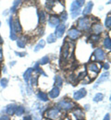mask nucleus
Masks as SVG:
<instances>
[{"instance_id":"f257e3e1","label":"nucleus","mask_w":111,"mask_h":120,"mask_svg":"<svg viewBox=\"0 0 111 120\" xmlns=\"http://www.w3.org/2000/svg\"><path fill=\"white\" fill-rule=\"evenodd\" d=\"M89 20L87 17L80 19L77 21V27L79 29L86 30L89 28Z\"/></svg>"},{"instance_id":"f03ea898","label":"nucleus","mask_w":111,"mask_h":120,"mask_svg":"<svg viewBox=\"0 0 111 120\" xmlns=\"http://www.w3.org/2000/svg\"><path fill=\"white\" fill-rule=\"evenodd\" d=\"M70 13H71L72 19H75L77 16L80 15L81 10L80 8H79L75 4L74 2H73L71 4V8H70Z\"/></svg>"},{"instance_id":"7ed1b4c3","label":"nucleus","mask_w":111,"mask_h":120,"mask_svg":"<svg viewBox=\"0 0 111 120\" xmlns=\"http://www.w3.org/2000/svg\"><path fill=\"white\" fill-rule=\"evenodd\" d=\"M69 45L68 42L65 41L61 48V55L63 59H66L68 57V54H69Z\"/></svg>"},{"instance_id":"20e7f679","label":"nucleus","mask_w":111,"mask_h":120,"mask_svg":"<svg viewBox=\"0 0 111 120\" xmlns=\"http://www.w3.org/2000/svg\"><path fill=\"white\" fill-rule=\"evenodd\" d=\"M48 23L50 27L52 28L55 27L59 24V17L56 15H50V17H49Z\"/></svg>"},{"instance_id":"39448f33","label":"nucleus","mask_w":111,"mask_h":120,"mask_svg":"<svg viewBox=\"0 0 111 120\" xmlns=\"http://www.w3.org/2000/svg\"><path fill=\"white\" fill-rule=\"evenodd\" d=\"M66 29V27H65L64 24H60L57 26L56 28L55 31V36L57 38H61L63 36Z\"/></svg>"},{"instance_id":"423d86ee","label":"nucleus","mask_w":111,"mask_h":120,"mask_svg":"<svg viewBox=\"0 0 111 120\" xmlns=\"http://www.w3.org/2000/svg\"><path fill=\"white\" fill-rule=\"evenodd\" d=\"M93 55L94 57V60H97L99 61H101L104 60L105 54L104 52L101 49H97L94 51Z\"/></svg>"},{"instance_id":"0eeeda50","label":"nucleus","mask_w":111,"mask_h":120,"mask_svg":"<svg viewBox=\"0 0 111 120\" xmlns=\"http://www.w3.org/2000/svg\"><path fill=\"white\" fill-rule=\"evenodd\" d=\"M109 76H110V73H109V72H105V73H103L101 75V76L100 77V78L98 79V80L96 81V83H95L93 88H96V87H98L100 84H101L102 83L104 82L107 80H108Z\"/></svg>"},{"instance_id":"6e6552de","label":"nucleus","mask_w":111,"mask_h":120,"mask_svg":"<svg viewBox=\"0 0 111 120\" xmlns=\"http://www.w3.org/2000/svg\"><path fill=\"white\" fill-rule=\"evenodd\" d=\"M68 36L72 40H75L80 36L81 33L76 29H71L68 30Z\"/></svg>"},{"instance_id":"1a4fd4ad","label":"nucleus","mask_w":111,"mask_h":120,"mask_svg":"<svg viewBox=\"0 0 111 120\" xmlns=\"http://www.w3.org/2000/svg\"><path fill=\"white\" fill-rule=\"evenodd\" d=\"M87 94V91L84 88H81L79 90L77 91L74 94V98L76 100H79L84 98Z\"/></svg>"},{"instance_id":"9d476101","label":"nucleus","mask_w":111,"mask_h":120,"mask_svg":"<svg viewBox=\"0 0 111 120\" xmlns=\"http://www.w3.org/2000/svg\"><path fill=\"white\" fill-rule=\"evenodd\" d=\"M59 114V110L56 109H51L47 112V116L52 119H56Z\"/></svg>"},{"instance_id":"9b49d317","label":"nucleus","mask_w":111,"mask_h":120,"mask_svg":"<svg viewBox=\"0 0 111 120\" xmlns=\"http://www.w3.org/2000/svg\"><path fill=\"white\" fill-rule=\"evenodd\" d=\"M13 27L14 31L17 33H21L22 31V27L20 24L19 18L15 19L13 22Z\"/></svg>"},{"instance_id":"f8f14e48","label":"nucleus","mask_w":111,"mask_h":120,"mask_svg":"<svg viewBox=\"0 0 111 120\" xmlns=\"http://www.w3.org/2000/svg\"><path fill=\"white\" fill-rule=\"evenodd\" d=\"M13 16H11L10 17V21H9V26H10V38L11 40L14 41L17 39V36L16 35L15 31L14 30L13 27Z\"/></svg>"},{"instance_id":"ddd939ff","label":"nucleus","mask_w":111,"mask_h":120,"mask_svg":"<svg viewBox=\"0 0 111 120\" xmlns=\"http://www.w3.org/2000/svg\"><path fill=\"white\" fill-rule=\"evenodd\" d=\"M87 68L89 71L93 72V73L96 74V75H97L100 71V68H99L98 64L95 63H91V64H89L88 65V66Z\"/></svg>"},{"instance_id":"4468645a","label":"nucleus","mask_w":111,"mask_h":120,"mask_svg":"<svg viewBox=\"0 0 111 120\" xmlns=\"http://www.w3.org/2000/svg\"><path fill=\"white\" fill-rule=\"evenodd\" d=\"M17 105L15 104H10L7 107L6 112L10 115H13L17 109Z\"/></svg>"},{"instance_id":"2eb2a0df","label":"nucleus","mask_w":111,"mask_h":120,"mask_svg":"<svg viewBox=\"0 0 111 120\" xmlns=\"http://www.w3.org/2000/svg\"><path fill=\"white\" fill-rule=\"evenodd\" d=\"M59 106L63 109L65 110H68L70 108H72L73 107V104L70 102H66V101H61L58 103Z\"/></svg>"},{"instance_id":"dca6fc26","label":"nucleus","mask_w":111,"mask_h":120,"mask_svg":"<svg viewBox=\"0 0 111 120\" xmlns=\"http://www.w3.org/2000/svg\"><path fill=\"white\" fill-rule=\"evenodd\" d=\"M93 6H94V4H93L92 2L89 1V2L87 3V4L86 5V6L85 7V8H84V9L83 13H82L83 15H88V14H90L91 11H92V10Z\"/></svg>"},{"instance_id":"f3484780","label":"nucleus","mask_w":111,"mask_h":120,"mask_svg":"<svg viewBox=\"0 0 111 120\" xmlns=\"http://www.w3.org/2000/svg\"><path fill=\"white\" fill-rule=\"evenodd\" d=\"M92 29L96 34H98L103 31V27L100 24H94L92 27Z\"/></svg>"},{"instance_id":"a211bd4d","label":"nucleus","mask_w":111,"mask_h":120,"mask_svg":"<svg viewBox=\"0 0 111 120\" xmlns=\"http://www.w3.org/2000/svg\"><path fill=\"white\" fill-rule=\"evenodd\" d=\"M38 23H44L46 21V17L44 12L42 10H38Z\"/></svg>"},{"instance_id":"6ab92c4d","label":"nucleus","mask_w":111,"mask_h":120,"mask_svg":"<svg viewBox=\"0 0 111 120\" xmlns=\"http://www.w3.org/2000/svg\"><path fill=\"white\" fill-rule=\"evenodd\" d=\"M33 71H34V69L30 68H28V69L24 72V73L23 74V79L26 82H28V81H29L30 77H31V74H32Z\"/></svg>"},{"instance_id":"aec40b11","label":"nucleus","mask_w":111,"mask_h":120,"mask_svg":"<svg viewBox=\"0 0 111 120\" xmlns=\"http://www.w3.org/2000/svg\"><path fill=\"white\" fill-rule=\"evenodd\" d=\"M60 91L59 88L57 87H54L53 88L50 92H49V96L51 98H55L59 95Z\"/></svg>"},{"instance_id":"412c9836","label":"nucleus","mask_w":111,"mask_h":120,"mask_svg":"<svg viewBox=\"0 0 111 120\" xmlns=\"http://www.w3.org/2000/svg\"><path fill=\"white\" fill-rule=\"evenodd\" d=\"M73 115L75 116V117L78 120L83 119L84 117V112L80 109H77L73 112Z\"/></svg>"},{"instance_id":"4be33fe9","label":"nucleus","mask_w":111,"mask_h":120,"mask_svg":"<svg viewBox=\"0 0 111 120\" xmlns=\"http://www.w3.org/2000/svg\"><path fill=\"white\" fill-rule=\"evenodd\" d=\"M46 45V42L45 40H41L38 42V45H36L35 49H34V52H38L41 49H43L44 47H45Z\"/></svg>"},{"instance_id":"5701e85b","label":"nucleus","mask_w":111,"mask_h":120,"mask_svg":"<svg viewBox=\"0 0 111 120\" xmlns=\"http://www.w3.org/2000/svg\"><path fill=\"white\" fill-rule=\"evenodd\" d=\"M38 96L40 100H41V101H43L46 102L48 100L47 95L45 93L42 92V91H40V92L38 93Z\"/></svg>"},{"instance_id":"b1692460","label":"nucleus","mask_w":111,"mask_h":120,"mask_svg":"<svg viewBox=\"0 0 111 120\" xmlns=\"http://www.w3.org/2000/svg\"><path fill=\"white\" fill-rule=\"evenodd\" d=\"M56 40V37L55 35L53 34H51L49 35L47 38V41L48 43H52L55 42Z\"/></svg>"},{"instance_id":"393cba45","label":"nucleus","mask_w":111,"mask_h":120,"mask_svg":"<svg viewBox=\"0 0 111 120\" xmlns=\"http://www.w3.org/2000/svg\"><path fill=\"white\" fill-rule=\"evenodd\" d=\"M17 45L19 48H24L26 45V40H24V38H21V39L17 41Z\"/></svg>"},{"instance_id":"a878e982","label":"nucleus","mask_w":111,"mask_h":120,"mask_svg":"<svg viewBox=\"0 0 111 120\" xmlns=\"http://www.w3.org/2000/svg\"><path fill=\"white\" fill-rule=\"evenodd\" d=\"M103 45L104 46L106 49H111V41L109 38H107L103 42Z\"/></svg>"},{"instance_id":"bb28decb","label":"nucleus","mask_w":111,"mask_h":120,"mask_svg":"<svg viewBox=\"0 0 111 120\" xmlns=\"http://www.w3.org/2000/svg\"><path fill=\"white\" fill-rule=\"evenodd\" d=\"M62 79L60 76H56L55 77V84L57 87H61L62 84Z\"/></svg>"},{"instance_id":"cd10ccee","label":"nucleus","mask_w":111,"mask_h":120,"mask_svg":"<svg viewBox=\"0 0 111 120\" xmlns=\"http://www.w3.org/2000/svg\"><path fill=\"white\" fill-rule=\"evenodd\" d=\"M103 95L101 93H98L96 94V95L95 96V97L93 98V101L96 102H98L103 100Z\"/></svg>"},{"instance_id":"c85d7f7f","label":"nucleus","mask_w":111,"mask_h":120,"mask_svg":"<svg viewBox=\"0 0 111 120\" xmlns=\"http://www.w3.org/2000/svg\"><path fill=\"white\" fill-rule=\"evenodd\" d=\"M24 112V109L22 106H20L17 108L15 112V114L17 116H21L23 114Z\"/></svg>"},{"instance_id":"c756f323","label":"nucleus","mask_w":111,"mask_h":120,"mask_svg":"<svg viewBox=\"0 0 111 120\" xmlns=\"http://www.w3.org/2000/svg\"><path fill=\"white\" fill-rule=\"evenodd\" d=\"M34 69L36 72H38V73H40L41 74H42V75L46 76V75L45 73H44L43 70H42L41 69H40L38 63H36V64H35V66H34Z\"/></svg>"},{"instance_id":"7c9ffc66","label":"nucleus","mask_w":111,"mask_h":120,"mask_svg":"<svg viewBox=\"0 0 111 120\" xmlns=\"http://www.w3.org/2000/svg\"><path fill=\"white\" fill-rule=\"evenodd\" d=\"M48 62H49V57L47 55L42 57L40 61V63L42 65L46 64H47V63H48Z\"/></svg>"},{"instance_id":"2f4dec72","label":"nucleus","mask_w":111,"mask_h":120,"mask_svg":"<svg viewBox=\"0 0 111 120\" xmlns=\"http://www.w3.org/2000/svg\"><path fill=\"white\" fill-rule=\"evenodd\" d=\"M54 5V1H47L46 2V8L49 9H51Z\"/></svg>"},{"instance_id":"473e14b6","label":"nucleus","mask_w":111,"mask_h":120,"mask_svg":"<svg viewBox=\"0 0 111 120\" xmlns=\"http://www.w3.org/2000/svg\"><path fill=\"white\" fill-rule=\"evenodd\" d=\"M68 18V14L66 11H63V13L61 14L60 15V19L62 20V22H66V20H67Z\"/></svg>"},{"instance_id":"72a5a7b5","label":"nucleus","mask_w":111,"mask_h":120,"mask_svg":"<svg viewBox=\"0 0 111 120\" xmlns=\"http://www.w3.org/2000/svg\"><path fill=\"white\" fill-rule=\"evenodd\" d=\"M0 83H1V85L2 87L3 88H6L7 86V84H8V80L6 78H3L1 80Z\"/></svg>"},{"instance_id":"f704fd0d","label":"nucleus","mask_w":111,"mask_h":120,"mask_svg":"<svg viewBox=\"0 0 111 120\" xmlns=\"http://www.w3.org/2000/svg\"><path fill=\"white\" fill-rule=\"evenodd\" d=\"M21 2V1H14V6L11 8V11L12 13H14L15 11L16 10V9L17 7L18 6V5L20 4V3Z\"/></svg>"},{"instance_id":"c9c22d12","label":"nucleus","mask_w":111,"mask_h":120,"mask_svg":"<svg viewBox=\"0 0 111 120\" xmlns=\"http://www.w3.org/2000/svg\"><path fill=\"white\" fill-rule=\"evenodd\" d=\"M86 74H87V73H86V71H83V72H81V73H80V74H79L78 76L77 77V81H79L80 80H81L83 79L84 77H85V76L86 75Z\"/></svg>"},{"instance_id":"e433bc0d","label":"nucleus","mask_w":111,"mask_h":120,"mask_svg":"<svg viewBox=\"0 0 111 120\" xmlns=\"http://www.w3.org/2000/svg\"><path fill=\"white\" fill-rule=\"evenodd\" d=\"M105 26L107 28H110L111 26V17L109 16L107 17L105 21Z\"/></svg>"},{"instance_id":"4c0bfd02","label":"nucleus","mask_w":111,"mask_h":120,"mask_svg":"<svg viewBox=\"0 0 111 120\" xmlns=\"http://www.w3.org/2000/svg\"><path fill=\"white\" fill-rule=\"evenodd\" d=\"M99 38H100L99 36H98L96 35H92V36L90 37V41L93 42H96L99 40Z\"/></svg>"},{"instance_id":"58836bf2","label":"nucleus","mask_w":111,"mask_h":120,"mask_svg":"<svg viewBox=\"0 0 111 120\" xmlns=\"http://www.w3.org/2000/svg\"><path fill=\"white\" fill-rule=\"evenodd\" d=\"M74 2L75 4L77 5V6L79 7V8H81L82 6H84V1H82V0H81V1H75Z\"/></svg>"},{"instance_id":"ea45409f","label":"nucleus","mask_w":111,"mask_h":120,"mask_svg":"<svg viewBox=\"0 0 111 120\" xmlns=\"http://www.w3.org/2000/svg\"><path fill=\"white\" fill-rule=\"evenodd\" d=\"M15 54L16 55H18L19 56H20V57H23V56H25V54L26 53L24 52H15Z\"/></svg>"},{"instance_id":"a19ab883","label":"nucleus","mask_w":111,"mask_h":120,"mask_svg":"<svg viewBox=\"0 0 111 120\" xmlns=\"http://www.w3.org/2000/svg\"><path fill=\"white\" fill-rule=\"evenodd\" d=\"M31 84H32L33 86H36L37 84V79L36 78H33L31 79Z\"/></svg>"},{"instance_id":"79ce46f5","label":"nucleus","mask_w":111,"mask_h":120,"mask_svg":"<svg viewBox=\"0 0 111 120\" xmlns=\"http://www.w3.org/2000/svg\"><path fill=\"white\" fill-rule=\"evenodd\" d=\"M0 120H10L9 117L7 116H2L0 117Z\"/></svg>"},{"instance_id":"37998d69","label":"nucleus","mask_w":111,"mask_h":120,"mask_svg":"<svg viewBox=\"0 0 111 120\" xmlns=\"http://www.w3.org/2000/svg\"><path fill=\"white\" fill-rule=\"evenodd\" d=\"M110 120V115L109 114H107L103 118V120Z\"/></svg>"},{"instance_id":"c03bdc74","label":"nucleus","mask_w":111,"mask_h":120,"mask_svg":"<svg viewBox=\"0 0 111 120\" xmlns=\"http://www.w3.org/2000/svg\"><path fill=\"white\" fill-rule=\"evenodd\" d=\"M103 68L105 70H108L109 68H110V64H108V63H106L104 64V66H103Z\"/></svg>"},{"instance_id":"a18cd8bd","label":"nucleus","mask_w":111,"mask_h":120,"mask_svg":"<svg viewBox=\"0 0 111 120\" xmlns=\"http://www.w3.org/2000/svg\"><path fill=\"white\" fill-rule=\"evenodd\" d=\"M3 60V54L2 49H0V61H2Z\"/></svg>"},{"instance_id":"49530a36","label":"nucleus","mask_w":111,"mask_h":120,"mask_svg":"<svg viewBox=\"0 0 111 120\" xmlns=\"http://www.w3.org/2000/svg\"><path fill=\"white\" fill-rule=\"evenodd\" d=\"M23 120H32L31 116H26V117H24Z\"/></svg>"},{"instance_id":"de8ad7c7","label":"nucleus","mask_w":111,"mask_h":120,"mask_svg":"<svg viewBox=\"0 0 111 120\" xmlns=\"http://www.w3.org/2000/svg\"><path fill=\"white\" fill-rule=\"evenodd\" d=\"M1 22H0V26H1Z\"/></svg>"}]
</instances>
